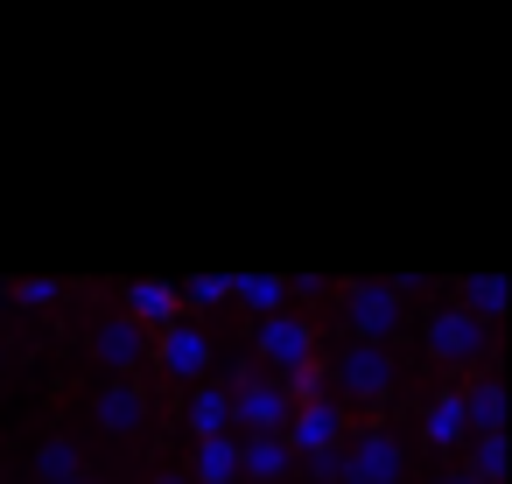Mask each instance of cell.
Instances as JSON below:
<instances>
[{
  "label": "cell",
  "instance_id": "cell-1",
  "mask_svg": "<svg viewBox=\"0 0 512 484\" xmlns=\"http://www.w3.org/2000/svg\"><path fill=\"white\" fill-rule=\"evenodd\" d=\"M407 456H400V435L393 428H365L337 449V484H400Z\"/></svg>",
  "mask_w": 512,
  "mask_h": 484
},
{
  "label": "cell",
  "instance_id": "cell-2",
  "mask_svg": "<svg viewBox=\"0 0 512 484\" xmlns=\"http://www.w3.org/2000/svg\"><path fill=\"white\" fill-rule=\"evenodd\" d=\"M344 323L358 330V344H386L400 330V288L393 281H351L344 288Z\"/></svg>",
  "mask_w": 512,
  "mask_h": 484
},
{
  "label": "cell",
  "instance_id": "cell-3",
  "mask_svg": "<svg viewBox=\"0 0 512 484\" xmlns=\"http://www.w3.org/2000/svg\"><path fill=\"white\" fill-rule=\"evenodd\" d=\"M281 442H288V456H302V463L344 449V400H302V407L288 414Z\"/></svg>",
  "mask_w": 512,
  "mask_h": 484
},
{
  "label": "cell",
  "instance_id": "cell-4",
  "mask_svg": "<svg viewBox=\"0 0 512 484\" xmlns=\"http://www.w3.org/2000/svg\"><path fill=\"white\" fill-rule=\"evenodd\" d=\"M323 379H337L351 400H386L393 393V351L386 344H351L337 365H323Z\"/></svg>",
  "mask_w": 512,
  "mask_h": 484
},
{
  "label": "cell",
  "instance_id": "cell-5",
  "mask_svg": "<svg viewBox=\"0 0 512 484\" xmlns=\"http://www.w3.org/2000/svg\"><path fill=\"white\" fill-rule=\"evenodd\" d=\"M253 344H260V358L274 365V379H288V372L316 365V330H309L302 316H288V309H281V316H267Z\"/></svg>",
  "mask_w": 512,
  "mask_h": 484
},
{
  "label": "cell",
  "instance_id": "cell-6",
  "mask_svg": "<svg viewBox=\"0 0 512 484\" xmlns=\"http://www.w3.org/2000/svg\"><path fill=\"white\" fill-rule=\"evenodd\" d=\"M484 344H491V330H484L477 316H463V309H435V316H428V358L470 365V358H484Z\"/></svg>",
  "mask_w": 512,
  "mask_h": 484
},
{
  "label": "cell",
  "instance_id": "cell-7",
  "mask_svg": "<svg viewBox=\"0 0 512 484\" xmlns=\"http://www.w3.org/2000/svg\"><path fill=\"white\" fill-rule=\"evenodd\" d=\"M288 393L274 386V379H239V393H232V421L246 428V435H281L288 428Z\"/></svg>",
  "mask_w": 512,
  "mask_h": 484
},
{
  "label": "cell",
  "instance_id": "cell-8",
  "mask_svg": "<svg viewBox=\"0 0 512 484\" xmlns=\"http://www.w3.org/2000/svg\"><path fill=\"white\" fill-rule=\"evenodd\" d=\"M148 351H155V358H162V372H169V379H183V386H190V379H204V365H211V344H204V330H197V323H169V330H155V337H148Z\"/></svg>",
  "mask_w": 512,
  "mask_h": 484
},
{
  "label": "cell",
  "instance_id": "cell-9",
  "mask_svg": "<svg viewBox=\"0 0 512 484\" xmlns=\"http://www.w3.org/2000/svg\"><path fill=\"white\" fill-rule=\"evenodd\" d=\"M92 421H99L106 435H141V421H148V393L127 386V379H113V386L92 400Z\"/></svg>",
  "mask_w": 512,
  "mask_h": 484
},
{
  "label": "cell",
  "instance_id": "cell-10",
  "mask_svg": "<svg viewBox=\"0 0 512 484\" xmlns=\"http://www.w3.org/2000/svg\"><path fill=\"white\" fill-rule=\"evenodd\" d=\"M127 323H141L148 337L176 323V281H127Z\"/></svg>",
  "mask_w": 512,
  "mask_h": 484
},
{
  "label": "cell",
  "instance_id": "cell-11",
  "mask_svg": "<svg viewBox=\"0 0 512 484\" xmlns=\"http://www.w3.org/2000/svg\"><path fill=\"white\" fill-rule=\"evenodd\" d=\"M141 358H148V330H141V323H127V316L99 323V365H113V372L127 379Z\"/></svg>",
  "mask_w": 512,
  "mask_h": 484
},
{
  "label": "cell",
  "instance_id": "cell-12",
  "mask_svg": "<svg viewBox=\"0 0 512 484\" xmlns=\"http://www.w3.org/2000/svg\"><path fill=\"white\" fill-rule=\"evenodd\" d=\"M288 470H295V456H288L281 435H246V442H239V477L274 484V477H288Z\"/></svg>",
  "mask_w": 512,
  "mask_h": 484
},
{
  "label": "cell",
  "instance_id": "cell-13",
  "mask_svg": "<svg viewBox=\"0 0 512 484\" xmlns=\"http://www.w3.org/2000/svg\"><path fill=\"white\" fill-rule=\"evenodd\" d=\"M463 421H470L477 435H505V386H498V379L463 386Z\"/></svg>",
  "mask_w": 512,
  "mask_h": 484
},
{
  "label": "cell",
  "instance_id": "cell-14",
  "mask_svg": "<svg viewBox=\"0 0 512 484\" xmlns=\"http://www.w3.org/2000/svg\"><path fill=\"white\" fill-rule=\"evenodd\" d=\"M183 414H190L197 442H211V435H232V393H225V386H197Z\"/></svg>",
  "mask_w": 512,
  "mask_h": 484
},
{
  "label": "cell",
  "instance_id": "cell-15",
  "mask_svg": "<svg viewBox=\"0 0 512 484\" xmlns=\"http://www.w3.org/2000/svg\"><path fill=\"white\" fill-rule=\"evenodd\" d=\"M232 302H246V309L267 323V316H281V302H288V281H281V274H232Z\"/></svg>",
  "mask_w": 512,
  "mask_h": 484
},
{
  "label": "cell",
  "instance_id": "cell-16",
  "mask_svg": "<svg viewBox=\"0 0 512 484\" xmlns=\"http://www.w3.org/2000/svg\"><path fill=\"white\" fill-rule=\"evenodd\" d=\"M421 435H428L435 449H449V442H463V435H470V421H463V393H456V386L428 400V421H421Z\"/></svg>",
  "mask_w": 512,
  "mask_h": 484
},
{
  "label": "cell",
  "instance_id": "cell-17",
  "mask_svg": "<svg viewBox=\"0 0 512 484\" xmlns=\"http://www.w3.org/2000/svg\"><path fill=\"white\" fill-rule=\"evenodd\" d=\"M505 302H512V281L505 274H477V281H463V316H477V323H491V316H505Z\"/></svg>",
  "mask_w": 512,
  "mask_h": 484
},
{
  "label": "cell",
  "instance_id": "cell-18",
  "mask_svg": "<svg viewBox=\"0 0 512 484\" xmlns=\"http://www.w3.org/2000/svg\"><path fill=\"white\" fill-rule=\"evenodd\" d=\"M190 484H239V442H232V435L197 442V477H190Z\"/></svg>",
  "mask_w": 512,
  "mask_h": 484
},
{
  "label": "cell",
  "instance_id": "cell-19",
  "mask_svg": "<svg viewBox=\"0 0 512 484\" xmlns=\"http://www.w3.org/2000/svg\"><path fill=\"white\" fill-rule=\"evenodd\" d=\"M36 477H43V484H71V477H85V456H78V442H71V435L43 442V449H36Z\"/></svg>",
  "mask_w": 512,
  "mask_h": 484
},
{
  "label": "cell",
  "instance_id": "cell-20",
  "mask_svg": "<svg viewBox=\"0 0 512 484\" xmlns=\"http://www.w3.org/2000/svg\"><path fill=\"white\" fill-rule=\"evenodd\" d=\"M176 302H190V309H218V302H232V274H190V281L176 288Z\"/></svg>",
  "mask_w": 512,
  "mask_h": 484
},
{
  "label": "cell",
  "instance_id": "cell-21",
  "mask_svg": "<svg viewBox=\"0 0 512 484\" xmlns=\"http://www.w3.org/2000/svg\"><path fill=\"white\" fill-rule=\"evenodd\" d=\"M463 477L498 484V477H505V435H477V442H470V470H463Z\"/></svg>",
  "mask_w": 512,
  "mask_h": 484
},
{
  "label": "cell",
  "instance_id": "cell-22",
  "mask_svg": "<svg viewBox=\"0 0 512 484\" xmlns=\"http://www.w3.org/2000/svg\"><path fill=\"white\" fill-rule=\"evenodd\" d=\"M15 302H22V309H50V302H57V281H43V274H36V281H22V288H15Z\"/></svg>",
  "mask_w": 512,
  "mask_h": 484
},
{
  "label": "cell",
  "instance_id": "cell-23",
  "mask_svg": "<svg viewBox=\"0 0 512 484\" xmlns=\"http://www.w3.org/2000/svg\"><path fill=\"white\" fill-rule=\"evenodd\" d=\"M309 477H316V484H337V449H330V456H309Z\"/></svg>",
  "mask_w": 512,
  "mask_h": 484
},
{
  "label": "cell",
  "instance_id": "cell-24",
  "mask_svg": "<svg viewBox=\"0 0 512 484\" xmlns=\"http://www.w3.org/2000/svg\"><path fill=\"white\" fill-rule=\"evenodd\" d=\"M435 484H477V477H463V470H449V477H435Z\"/></svg>",
  "mask_w": 512,
  "mask_h": 484
},
{
  "label": "cell",
  "instance_id": "cell-25",
  "mask_svg": "<svg viewBox=\"0 0 512 484\" xmlns=\"http://www.w3.org/2000/svg\"><path fill=\"white\" fill-rule=\"evenodd\" d=\"M155 484H190V477H176V470H162V477H155Z\"/></svg>",
  "mask_w": 512,
  "mask_h": 484
},
{
  "label": "cell",
  "instance_id": "cell-26",
  "mask_svg": "<svg viewBox=\"0 0 512 484\" xmlns=\"http://www.w3.org/2000/svg\"><path fill=\"white\" fill-rule=\"evenodd\" d=\"M71 484H92V477H71Z\"/></svg>",
  "mask_w": 512,
  "mask_h": 484
}]
</instances>
